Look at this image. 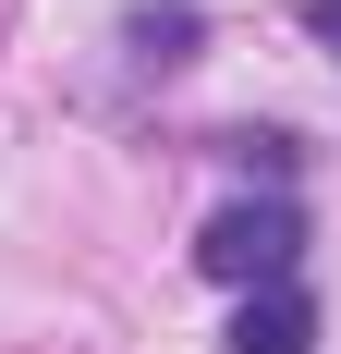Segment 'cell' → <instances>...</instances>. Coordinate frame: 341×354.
<instances>
[{
  "label": "cell",
  "mask_w": 341,
  "mask_h": 354,
  "mask_svg": "<svg viewBox=\"0 0 341 354\" xmlns=\"http://www.w3.org/2000/svg\"><path fill=\"white\" fill-rule=\"evenodd\" d=\"M293 257H305V220L280 208V196H244V208H220L195 232V269H207V281H244V293H280Z\"/></svg>",
  "instance_id": "1"
},
{
  "label": "cell",
  "mask_w": 341,
  "mask_h": 354,
  "mask_svg": "<svg viewBox=\"0 0 341 354\" xmlns=\"http://www.w3.org/2000/svg\"><path fill=\"white\" fill-rule=\"evenodd\" d=\"M305 342H317V306L280 281V293H244V318H232L220 354H305Z\"/></svg>",
  "instance_id": "2"
},
{
  "label": "cell",
  "mask_w": 341,
  "mask_h": 354,
  "mask_svg": "<svg viewBox=\"0 0 341 354\" xmlns=\"http://www.w3.org/2000/svg\"><path fill=\"white\" fill-rule=\"evenodd\" d=\"M135 49L146 62H183V49H195V12H135Z\"/></svg>",
  "instance_id": "3"
},
{
  "label": "cell",
  "mask_w": 341,
  "mask_h": 354,
  "mask_svg": "<svg viewBox=\"0 0 341 354\" xmlns=\"http://www.w3.org/2000/svg\"><path fill=\"white\" fill-rule=\"evenodd\" d=\"M305 25H317V37H329V49H341V0H305Z\"/></svg>",
  "instance_id": "4"
}]
</instances>
